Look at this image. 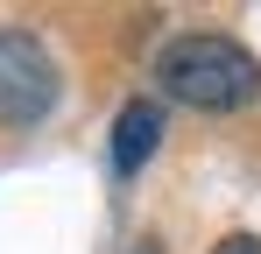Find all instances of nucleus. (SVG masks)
<instances>
[{
    "label": "nucleus",
    "instance_id": "7ed1b4c3",
    "mask_svg": "<svg viewBox=\"0 0 261 254\" xmlns=\"http://www.w3.org/2000/svg\"><path fill=\"white\" fill-rule=\"evenodd\" d=\"M155 141H163V106L155 99H127L120 120H113V176H134L155 156Z\"/></svg>",
    "mask_w": 261,
    "mask_h": 254
},
{
    "label": "nucleus",
    "instance_id": "f03ea898",
    "mask_svg": "<svg viewBox=\"0 0 261 254\" xmlns=\"http://www.w3.org/2000/svg\"><path fill=\"white\" fill-rule=\"evenodd\" d=\"M57 106V64L36 36L0 29V127H36Z\"/></svg>",
    "mask_w": 261,
    "mask_h": 254
},
{
    "label": "nucleus",
    "instance_id": "f257e3e1",
    "mask_svg": "<svg viewBox=\"0 0 261 254\" xmlns=\"http://www.w3.org/2000/svg\"><path fill=\"white\" fill-rule=\"evenodd\" d=\"M155 78L176 106H198V113H233L261 99V57L240 49L233 36H176L155 57Z\"/></svg>",
    "mask_w": 261,
    "mask_h": 254
},
{
    "label": "nucleus",
    "instance_id": "20e7f679",
    "mask_svg": "<svg viewBox=\"0 0 261 254\" xmlns=\"http://www.w3.org/2000/svg\"><path fill=\"white\" fill-rule=\"evenodd\" d=\"M212 254H261V240H254V233H226Z\"/></svg>",
    "mask_w": 261,
    "mask_h": 254
}]
</instances>
